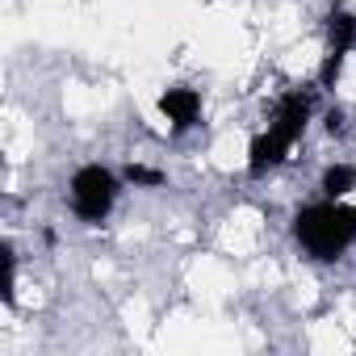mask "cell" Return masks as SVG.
Segmentation results:
<instances>
[{"label":"cell","instance_id":"6da1fadb","mask_svg":"<svg viewBox=\"0 0 356 356\" xmlns=\"http://www.w3.org/2000/svg\"><path fill=\"white\" fill-rule=\"evenodd\" d=\"M293 235H298V243H302L314 260H335V256H343V248L356 239V210L339 206V197L314 202V206H306V210L298 214Z\"/></svg>","mask_w":356,"mask_h":356},{"label":"cell","instance_id":"7a4b0ae2","mask_svg":"<svg viewBox=\"0 0 356 356\" xmlns=\"http://www.w3.org/2000/svg\"><path fill=\"white\" fill-rule=\"evenodd\" d=\"M306 118H310V97H306V92H289V97H281L277 118H273V122H268V130L252 143L248 172H252V176H264L268 168H277V163L289 155V147L302 138Z\"/></svg>","mask_w":356,"mask_h":356},{"label":"cell","instance_id":"3957f363","mask_svg":"<svg viewBox=\"0 0 356 356\" xmlns=\"http://www.w3.org/2000/svg\"><path fill=\"white\" fill-rule=\"evenodd\" d=\"M118 202V176L101 163H84L72 176V210L80 222H101Z\"/></svg>","mask_w":356,"mask_h":356},{"label":"cell","instance_id":"277c9868","mask_svg":"<svg viewBox=\"0 0 356 356\" xmlns=\"http://www.w3.org/2000/svg\"><path fill=\"white\" fill-rule=\"evenodd\" d=\"M352 42H356V17L343 13V9H335L331 13V47H327V63H323V84H335L339 63L352 51Z\"/></svg>","mask_w":356,"mask_h":356},{"label":"cell","instance_id":"5b68a950","mask_svg":"<svg viewBox=\"0 0 356 356\" xmlns=\"http://www.w3.org/2000/svg\"><path fill=\"white\" fill-rule=\"evenodd\" d=\"M159 109L168 113V122H172L176 130H185V126L197 122V113H202V97H197L193 88H168L163 101H159Z\"/></svg>","mask_w":356,"mask_h":356},{"label":"cell","instance_id":"8992f818","mask_svg":"<svg viewBox=\"0 0 356 356\" xmlns=\"http://www.w3.org/2000/svg\"><path fill=\"white\" fill-rule=\"evenodd\" d=\"M356 185V168L352 163H335L323 172V197H343Z\"/></svg>","mask_w":356,"mask_h":356},{"label":"cell","instance_id":"52a82bcc","mask_svg":"<svg viewBox=\"0 0 356 356\" xmlns=\"http://www.w3.org/2000/svg\"><path fill=\"white\" fill-rule=\"evenodd\" d=\"M126 181H134V185H163V172L143 168V163H130V168H126Z\"/></svg>","mask_w":356,"mask_h":356}]
</instances>
